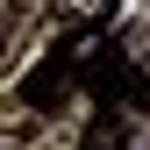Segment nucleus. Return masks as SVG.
Instances as JSON below:
<instances>
[{
	"instance_id": "obj_1",
	"label": "nucleus",
	"mask_w": 150,
	"mask_h": 150,
	"mask_svg": "<svg viewBox=\"0 0 150 150\" xmlns=\"http://www.w3.org/2000/svg\"><path fill=\"white\" fill-rule=\"evenodd\" d=\"M86 57H93V43H86V50H64V43H57V50H50L43 64L29 71V86H22V100H29V107H57L64 93L79 86V71H86Z\"/></svg>"
},
{
	"instance_id": "obj_2",
	"label": "nucleus",
	"mask_w": 150,
	"mask_h": 150,
	"mask_svg": "<svg viewBox=\"0 0 150 150\" xmlns=\"http://www.w3.org/2000/svg\"><path fill=\"white\" fill-rule=\"evenodd\" d=\"M86 150H129V115L122 107H107V115L86 122Z\"/></svg>"
},
{
	"instance_id": "obj_3",
	"label": "nucleus",
	"mask_w": 150,
	"mask_h": 150,
	"mask_svg": "<svg viewBox=\"0 0 150 150\" xmlns=\"http://www.w3.org/2000/svg\"><path fill=\"white\" fill-rule=\"evenodd\" d=\"M107 7H115V0H57V22L64 29H100Z\"/></svg>"
},
{
	"instance_id": "obj_4",
	"label": "nucleus",
	"mask_w": 150,
	"mask_h": 150,
	"mask_svg": "<svg viewBox=\"0 0 150 150\" xmlns=\"http://www.w3.org/2000/svg\"><path fill=\"white\" fill-rule=\"evenodd\" d=\"M129 86V100H136V107H150V71H143V79H122Z\"/></svg>"
}]
</instances>
